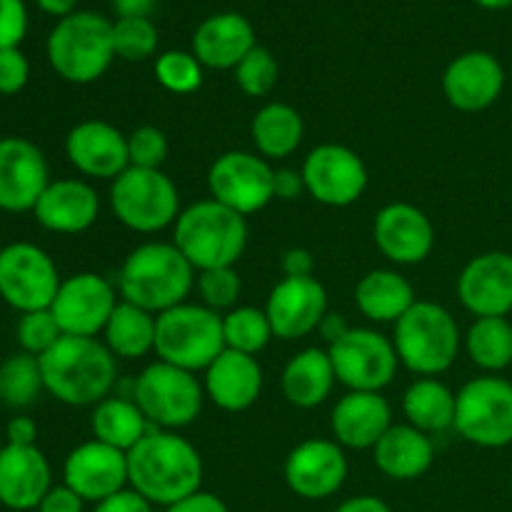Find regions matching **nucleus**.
Instances as JSON below:
<instances>
[{
  "label": "nucleus",
  "mask_w": 512,
  "mask_h": 512,
  "mask_svg": "<svg viewBox=\"0 0 512 512\" xmlns=\"http://www.w3.org/2000/svg\"><path fill=\"white\" fill-rule=\"evenodd\" d=\"M63 483L85 503H100L128 485V453L100 440H88L73 448L63 465Z\"/></svg>",
  "instance_id": "6ab92c4d"
},
{
  "label": "nucleus",
  "mask_w": 512,
  "mask_h": 512,
  "mask_svg": "<svg viewBox=\"0 0 512 512\" xmlns=\"http://www.w3.org/2000/svg\"><path fill=\"white\" fill-rule=\"evenodd\" d=\"M335 383L338 378H335L333 360L323 348L300 350L288 360V365L283 368V378H280L285 400L303 410L323 405L333 393Z\"/></svg>",
  "instance_id": "c756f323"
},
{
  "label": "nucleus",
  "mask_w": 512,
  "mask_h": 512,
  "mask_svg": "<svg viewBox=\"0 0 512 512\" xmlns=\"http://www.w3.org/2000/svg\"><path fill=\"white\" fill-rule=\"evenodd\" d=\"M510 490H512V485H510Z\"/></svg>",
  "instance_id": "680f3d73"
},
{
  "label": "nucleus",
  "mask_w": 512,
  "mask_h": 512,
  "mask_svg": "<svg viewBox=\"0 0 512 512\" xmlns=\"http://www.w3.org/2000/svg\"><path fill=\"white\" fill-rule=\"evenodd\" d=\"M453 430L478 448L512 443V383L498 375H480L455 398Z\"/></svg>",
  "instance_id": "9d476101"
},
{
  "label": "nucleus",
  "mask_w": 512,
  "mask_h": 512,
  "mask_svg": "<svg viewBox=\"0 0 512 512\" xmlns=\"http://www.w3.org/2000/svg\"><path fill=\"white\" fill-rule=\"evenodd\" d=\"M53 488V470L38 445H5L0 453V505L8 510H38Z\"/></svg>",
  "instance_id": "a878e982"
},
{
  "label": "nucleus",
  "mask_w": 512,
  "mask_h": 512,
  "mask_svg": "<svg viewBox=\"0 0 512 512\" xmlns=\"http://www.w3.org/2000/svg\"><path fill=\"white\" fill-rule=\"evenodd\" d=\"M273 338L275 335L265 310L253 308V305H238L223 315V340L228 350L258 358L260 350L268 348Z\"/></svg>",
  "instance_id": "4c0bfd02"
},
{
  "label": "nucleus",
  "mask_w": 512,
  "mask_h": 512,
  "mask_svg": "<svg viewBox=\"0 0 512 512\" xmlns=\"http://www.w3.org/2000/svg\"><path fill=\"white\" fill-rule=\"evenodd\" d=\"M390 428L393 410L380 393L348 390L330 415V430L340 448L373 450Z\"/></svg>",
  "instance_id": "393cba45"
},
{
  "label": "nucleus",
  "mask_w": 512,
  "mask_h": 512,
  "mask_svg": "<svg viewBox=\"0 0 512 512\" xmlns=\"http://www.w3.org/2000/svg\"><path fill=\"white\" fill-rule=\"evenodd\" d=\"M305 125L298 110L288 103H268L253 115L250 138L265 160H280L293 155L303 143Z\"/></svg>",
  "instance_id": "2f4dec72"
},
{
  "label": "nucleus",
  "mask_w": 512,
  "mask_h": 512,
  "mask_svg": "<svg viewBox=\"0 0 512 512\" xmlns=\"http://www.w3.org/2000/svg\"><path fill=\"white\" fill-rule=\"evenodd\" d=\"M128 485L148 503L170 508L200 490L203 458L198 448L175 430L153 428L128 450Z\"/></svg>",
  "instance_id": "f257e3e1"
},
{
  "label": "nucleus",
  "mask_w": 512,
  "mask_h": 512,
  "mask_svg": "<svg viewBox=\"0 0 512 512\" xmlns=\"http://www.w3.org/2000/svg\"><path fill=\"white\" fill-rule=\"evenodd\" d=\"M40 228L60 235H78L93 228L100 215V198L85 180H50L33 208Z\"/></svg>",
  "instance_id": "b1692460"
},
{
  "label": "nucleus",
  "mask_w": 512,
  "mask_h": 512,
  "mask_svg": "<svg viewBox=\"0 0 512 512\" xmlns=\"http://www.w3.org/2000/svg\"><path fill=\"white\" fill-rule=\"evenodd\" d=\"M373 238L380 253L395 265H418L435 248V228L428 215L410 203H390L375 215Z\"/></svg>",
  "instance_id": "4be33fe9"
},
{
  "label": "nucleus",
  "mask_w": 512,
  "mask_h": 512,
  "mask_svg": "<svg viewBox=\"0 0 512 512\" xmlns=\"http://www.w3.org/2000/svg\"><path fill=\"white\" fill-rule=\"evenodd\" d=\"M50 68L63 80L88 85L103 78L115 60L113 23L93 10H75L48 35Z\"/></svg>",
  "instance_id": "39448f33"
},
{
  "label": "nucleus",
  "mask_w": 512,
  "mask_h": 512,
  "mask_svg": "<svg viewBox=\"0 0 512 512\" xmlns=\"http://www.w3.org/2000/svg\"><path fill=\"white\" fill-rule=\"evenodd\" d=\"M305 193V180L300 170L278 168L275 170V198L295 200Z\"/></svg>",
  "instance_id": "864d4df0"
},
{
  "label": "nucleus",
  "mask_w": 512,
  "mask_h": 512,
  "mask_svg": "<svg viewBox=\"0 0 512 512\" xmlns=\"http://www.w3.org/2000/svg\"><path fill=\"white\" fill-rule=\"evenodd\" d=\"M223 350V315L215 310L198 303H180L158 315L155 353L163 363L188 373H205Z\"/></svg>",
  "instance_id": "0eeeda50"
},
{
  "label": "nucleus",
  "mask_w": 512,
  "mask_h": 512,
  "mask_svg": "<svg viewBox=\"0 0 512 512\" xmlns=\"http://www.w3.org/2000/svg\"><path fill=\"white\" fill-rule=\"evenodd\" d=\"M203 390L205 398L225 413H243L263 393V368L253 355L225 348L205 370Z\"/></svg>",
  "instance_id": "bb28decb"
},
{
  "label": "nucleus",
  "mask_w": 512,
  "mask_h": 512,
  "mask_svg": "<svg viewBox=\"0 0 512 512\" xmlns=\"http://www.w3.org/2000/svg\"><path fill=\"white\" fill-rule=\"evenodd\" d=\"M335 512H393V508L380 498H375V495H358V498L340 503Z\"/></svg>",
  "instance_id": "6e6d98bb"
},
{
  "label": "nucleus",
  "mask_w": 512,
  "mask_h": 512,
  "mask_svg": "<svg viewBox=\"0 0 512 512\" xmlns=\"http://www.w3.org/2000/svg\"><path fill=\"white\" fill-rule=\"evenodd\" d=\"M50 183V168L43 150L28 138H0V210L33 213L35 203Z\"/></svg>",
  "instance_id": "dca6fc26"
},
{
  "label": "nucleus",
  "mask_w": 512,
  "mask_h": 512,
  "mask_svg": "<svg viewBox=\"0 0 512 512\" xmlns=\"http://www.w3.org/2000/svg\"><path fill=\"white\" fill-rule=\"evenodd\" d=\"M118 18H150L158 0H110Z\"/></svg>",
  "instance_id": "5fc2aeb1"
},
{
  "label": "nucleus",
  "mask_w": 512,
  "mask_h": 512,
  "mask_svg": "<svg viewBox=\"0 0 512 512\" xmlns=\"http://www.w3.org/2000/svg\"><path fill=\"white\" fill-rule=\"evenodd\" d=\"M133 400L153 428L180 430L198 420L205 390L195 373L158 360L135 378Z\"/></svg>",
  "instance_id": "1a4fd4ad"
},
{
  "label": "nucleus",
  "mask_w": 512,
  "mask_h": 512,
  "mask_svg": "<svg viewBox=\"0 0 512 512\" xmlns=\"http://www.w3.org/2000/svg\"><path fill=\"white\" fill-rule=\"evenodd\" d=\"M38 512H85V500L68 485H53L43 500H40Z\"/></svg>",
  "instance_id": "de8ad7c7"
},
{
  "label": "nucleus",
  "mask_w": 512,
  "mask_h": 512,
  "mask_svg": "<svg viewBox=\"0 0 512 512\" xmlns=\"http://www.w3.org/2000/svg\"><path fill=\"white\" fill-rule=\"evenodd\" d=\"M43 390V370L35 355L20 350L0 363V403L18 410L28 408Z\"/></svg>",
  "instance_id": "e433bc0d"
},
{
  "label": "nucleus",
  "mask_w": 512,
  "mask_h": 512,
  "mask_svg": "<svg viewBox=\"0 0 512 512\" xmlns=\"http://www.w3.org/2000/svg\"><path fill=\"white\" fill-rule=\"evenodd\" d=\"M248 220L218 200H198L180 210L173 225V243L198 273L235 268L248 248Z\"/></svg>",
  "instance_id": "20e7f679"
},
{
  "label": "nucleus",
  "mask_w": 512,
  "mask_h": 512,
  "mask_svg": "<svg viewBox=\"0 0 512 512\" xmlns=\"http://www.w3.org/2000/svg\"><path fill=\"white\" fill-rule=\"evenodd\" d=\"M93 512H153V503L135 493L133 488H125L120 493L110 495V498L95 503Z\"/></svg>",
  "instance_id": "09e8293b"
},
{
  "label": "nucleus",
  "mask_w": 512,
  "mask_h": 512,
  "mask_svg": "<svg viewBox=\"0 0 512 512\" xmlns=\"http://www.w3.org/2000/svg\"><path fill=\"white\" fill-rule=\"evenodd\" d=\"M505 70L493 53L468 50L450 60L443 73L445 100L463 113H480L500 98Z\"/></svg>",
  "instance_id": "5701e85b"
},
{
  "label": "nucleus",
  "mask_w": 512,
  "mask_h": 512,
  "mask_svg": "<svg viewBox=\"0 0 512 512\" xmlns=\"http://www.w3.org/2000/svg\"><path fill=\"white\" fill-rule=\"evenodd\" d=\"M255 45L253 23L240 13L210 15L193 33V55L213 70H235Z\"/></svg>",
  "instance_id": "cd10ccee"
},
{
  "label": "nucleus",
  "mask_w": 512,
  "mask_h": 512,
  "mask_svg": "<svg viewBox=\"0 0 512 512\" xmlns=\"http://www.w3.org/2000/svg\"><path fill=\"white\" fill-rule=\"evenodd\" d=\"M210 198L240 215H253L275 200V168L258 153L230 150L208 170Z\"/></svg>",
  "instance_id": "f8f14e48"
},
{
  "label": "nucleus",
  "mask_w": 512,
  "mask_h": 512,
  "mask_svg": "<svg viewBox=\"0 0 512 512\" xmlns=\"http://www.w3.org/2000/svg\"><path fill=\"white\" fill-rule=\"evenodd\" d=\"M348 330H350V325L345 323L343 315H338V313H328V315H325V318H323V323H320L318 333L323 335L325 343L333 345L335 340L343 338V335L348 333Z\"/></svg>",
  "instance_id": "4d7b16f0"
},
{
  "label": "nucleus",
  "mask_w": 512,
  "mask_h": 512,
  "mask_svg": "<svg viewBox=\"0 0 512 512\" xmlns=\"http://www.w3.org/2000/svg\"><path fill=\"white\" fill-rule=\"evenodd\" d=\"M393 345L398 360L420 378H438L450 370L463 345L458 320L448 308L418 300L395 323Z\"/></svg>",
  "instance_id": "423d86ee"
},
{
  "label": "nucleus",
  "mask_w": 512,
  "mask_h": 512,
  "mask_svg": "<svg viewBox=\"0 0 512 512\" xmlns=\"http://www.w3.org/2000/svg\"><path fill=\"white\" fill-rule=\"evenodd\" d=\"M280 270L285 278H315V258L305 248H290L283 253Z\"/></svg>",
  "instance_id": "3c124183"
},
{
  "label": "nucleus",
  "mask_w": 512,
  "mask_h": 512,
  "mask_svg": "<svg viewBox=\"0 0 512 512\" xmlns=\"http://www.w3.org/2000/svg\"><path fill=\"white\" fill-rule=\"evenodd\" d=\"M30 80V63L20 48L0 50V95H18Z\"/></svg>",
  "instance_id": "49530a36"
},
{
  "label": "nucleus",
  "mask_w": 512,
  "mask_h": 512,
  "mask_svg": "<svg viewBox=\"0 0 512 512\" xmlns=\"http://www.w3.org/2000/svg\"><path fill=\"white\" fill-rule=\"evenodd\" d=\"M35 3H38V8L43 13L53 15L58 20L68 18V15H73L78 10V0H35Z\"/></svg>",
  "instance_id": "13d9d810"
},
{
  "label": "nucleus",
  "mask_w": 512,
  "mask_h": 512,
  "mask_svg": "<svg viewBox=\"0 0 512 512\" xmlns=\"http://www.w3.org/2000/svg\"><path fill=\"white\" fill-rule=\"evenodd\" d=\"M470 360L493 375L512 365V323L508 318H478L465 335Z\"/></svg>",
  "instance_id": "c9c22d12"
},
{
  "label": "nucleus",
  "mask_w": 512,
  "mask_h": 512,
  "mask_svg": "<svg viewBox=\"0 0 512 512\" xmlns=\"http://www.w3.org/2000/svg\"><path fill=\"white\" fill-rule=\"evenodd\" d=\"M473 3H478L480 8H485V10L512 8V0H473Z\"/></svg>",
  "instance_id": "bf43d9fd"
},
{
  "label": "nucleus",
  "mask_w": 512,
  "mask_h": 512,
  "mask_svg": "<svg viewBox=\"0 0 512 512\" xmlns=\"http://www.w3.org/2000/svg\"><path fill=\"white\" fill-rule=\"evenodd\" d=\"M90 430L95 440L128 453L153 430V425L133 398H105L93 408Z\"/></svg>",
  "instance_id": "473e14b6"
},
{
  "label": "nucleus",
  "mask_w": 512,
  "mask_h": 512,
  "mask_svg": "<svg viewBox=\"0 0 512 512\" xmlns=\"http://www.w3.org/2000/svg\"><path fill=\"white\" fill-rule=\"evenodd\" d=\"M53 258L33 243H10L0 250V298L23 313L48 310L60 288Z\"/></svg>",
  "instance_id": "ddd939ff"
},
{
  "label": "nucleus",
  "mask_w": 512,
  "mask_h": 512,
  "mask_svg": "<svg viewBox=\"0 0 512 512\" xmlns=\"http://www.w3.org/2000/svg\"><path fill=\"white\" fill-rule=\"evenodd\" d=\"M155 78L168 93L190 95L203 85V63L193 50H165L155 60Z\"/></svg>",
  "instance_id": "58836bf2"
},
{
  "label": "nucleus",
  "mask_w": 512,
  "mask_h": 512,
  "mask_svg": "<svg viewBox=\"0 0 512 512\" xmlns=\"http://www.w3.org/2000/svg\"><path fill=\"white\" fill-rule=\"evenodd\" d=\"M198 270L188 263L175 243H143L130 250L118 273L120 300L160 315L188 303Z\"/></svg>",
  "instance_id": "7ed1b4c3"
},
{
  "label": "nucleus",
  "mask_w": 512,
  "mask_h": 512,
  "mask_svg": "<svg viewBox=\"0 0 512 512\" xmlns=\"http://www.w3.org/2000/svg\"><path fill=\"white\" fill-rule=\"evenodd\" d=\"M263 310L275 338L300 340L315 333L328 315V293L318 278H283Z\"/></svg>",
  "instance_id": "a211bd4d"
},
{
  "label": "nucleus",
  "mask_w": 512,
  "mask_h": 512,
  "mask_svg": "<svg viewBox=\"0 0 512 512\" xmlns=\"http://www.w3.org/2000/svg\"><path fill=\"white\" fill-rule=\"evenodd\" d=\"M335 378L348 390L380 393L398 373V353L393 340L370 328H350L343 338L328 345Z\"/></svg>",
  "instance_id": "9b49d317"
},
{
  "label": "nucleus",
  "mask_w": 512,
  "mask_h": 512,
  "mask_svg": "<svg viewBox=\"0 0 512 512\" xmlns=\"http://www.w3.org/2000/svg\"><path fill=\"white\" fill-rule=\"evenodd\" d=\"M165 512H230L223 498H218L215 493L200 488L198 493L188 495V498L178 500L175 505L165 508Z\"/></svg>",
  "instance_id": "8fccbe9b"
},
{
  "label": "nucleus",
  "mask_w": 512,
  "mask_h": 512,
  "mask_svg": "<svg viewBox=\"0 0 512 512\" xmlns=\"http://www.w3.org/2000/svg\"><path fill=\"white\" fill-rule=\"evenodd\" d=\"M155 325L158 315L120 300L103 330L105 345L115 358L138 360L155 350Z\"/></svg>",
  "instance_id": "f704fd0d"
},
{
  "label": "nucleus",
  "mask_w": 512,
  "mask_h": 512,
  "mask_svg": "<svg viewBox=\"0 0 512 512\" xmlns=\"http://www.w3.org/2000/svg\"><path fill=\"white\" fill-rule=\"evenodd\" d=\"M38 360L45 390L70 408H95L100 400L110 398L118 378V358L98 338L63 335Z\"/></svg>",
  "instance_id": "f03ea898"
},
{
  "label": "nucleus",
  "mask_w": 512,
  "mask_h": 512,
  "mask_svg": "<svg viewBox=\"0 0 512 512\" xmlns=\"http://www.w3.org/2000/svg\"><path fill=\"white\" fill-rule=\"evenodd\" d=\"M168 138L155 125H140L128 135V158L133 168L163 170V163L168 160Z\"/></svg>",
  "instance_id": "c03bdc74"
},
{
  "label": "nucleus",
  "mask_w": 512,
  "mask_h": 512,
  "mask_svg": "<svg viewBox=\"0 0 512 512\" xmlns=\"http://www.w3.org/2000/svg\"><path fill=\"white\" fill-rule=\"evenodd\" d=\"M455 398L458 395L438 378H418L403 395V413L408 425L420 433H445L455 423Z\"/></svg>",
  "instance_id": "72a5a7b5"
},
{
  "label": "nucleus",
  "mask_w": 512,
  "mask_h": 512,
  "mask_svg": "<svg viewBox=\"0 0 512 512\" xmlns=\"http://www.w3.org/2000/svg\"><path fill=\"white\" fill-rule=\"evenodd\" d=\"M28 35V8L23 0H0V50L18 48Z\"/></svg>",
  "instance_id": "a18cd8bd"
},
{
  "label": "nucleus",
  "mask_w": 512,
  "mask_h": 512,
  "mask_svg": "<svg viewBox=\"0 0 512 512\" xmlns=\"http://www.w3.org/2000/svg\"><path fill=\"white\" fill-rule=\"evenodd\" d=\"M118 303V293L103 275L75 273L60 283L50 313L58 320L63 335L98 338Z\"/></svg>",
  "instance_id": "2eb2a0df"
},
{
  "label": "nucleus",
  "mask_w": 512,
  "mask_h": 512,
  "mask_svg": "<svg viewBox=\"0 0 512 512\" xmlns=\"http://www.w3.org/2000/svg\"><path fill=\"white\" fill-rule=\"evenodd\" d=\"M373 460L393 480H418L433 468L435 445L413 425H393L373 448Z\"/></svg>",
  "instance_id": "c85d7f7f"
},
{
  "label": "nucleus",
  "mask_w": 512,
  "mask_h": 512,
  "mask_svg": "<svg viewBox=\"0 0 512 512\" xmlns=\"http://www.w3.org/2000/svg\"><path fill=\"white\" fill-rule=\"evenodd\" d=\"M5 438H8V445H18V448H30L38 440V425H35L33 418L28 415H15L13 420L5 428Z\"/></svg>",
  "instance_id": "603ef678"
},
{
  "label": "nucleus",
  "mask_w": 512,
  "mask_h": 512,
  "mask_svg": "<svg viewBox=\"0 0 512 512\" xmlns=\"http://www.w3.org/2000/svg\"><path fill=\"white\" fill-rule=\"evenodd\" d=\"M158 28L150 18H118L113 23L115 58L143 63L158 50Z\"/></svg>",
  "instance_id": "ea45409f"
},
{
  "label": "nucleus",
  "mask_w": 512,
  "mask_h": 512,
  "mask_svg": "<svg viewBox=\"0 0 512 512\" xmlns=\"http://www.w3.org/2000/svg\"><path fill=\"white\" fill-rule=\"evenodd\" d=\"M418 303L415 290L398 270L378 268L360 278L355 288V305L373 323H398Z\"/></svg>",
  "instance_id": "7c9ffc66"
},
{
  "label": "nucleus",
  "mask_w": 512,
  "mask_h": 512,
  "mask_svg": "<svg viewBox=\"0 0 512 512\" xmlns=\"http://www.w3.org/2000/svg\"><path fill=\"white\" fill-rule=\"evenodd\" d=\"M110 210L133 233H160L180 215V193L163 170L133 168L110 183Z\"/></svg>",
  "instance_id": "6e6552de"
},
{
  "label": "nucleus",
  "mask_w": 512,
  "mask_h": 512,
  "mask_svg": "<svg viewBox=\"0 0 512 512\" xmlns=\"http://www.w3.org/2000/svg\"><path fill=\"white\" fill-rule=\"evenodd\" d=\"M278 60L263 45H255L235 68V83L248 98H265L278 83Z\"/></svg>",
  "instance_id": "a19ab883"
},
{
  "label": "nucleus",
  "mask_w": 512,
  "mask_h": 512,
  "mask_svg": "<svg viewBox=\"0 0 512 512\" xmlns=\"http://www.w3.org/2000/svg\"><path fill=\"white\" fill-rule=\"evenodd\" d=\"M70 165L85 178L115 180L130 168L128 135L105 120H83L65 138Z\"/></svg>",
  "instance_id": "412c9836"
},
{
  "label": "nucleus",
  "mask_w": 512,
  "mask_h": 512,
  "mask_svg": "<svg viewBox=\"0 0 512 512\" xmlns=\"http://www.w3.org/2000/svg\"><path fill=\"white\" fill-rule=\"evenodd\" d=\"M3 448H5V445H3V440H0V453H3Z\"/></svg>",
  "instance_id": "052dcab7"
},
{
  "label": "nucleus",
  "mask_w": 512,
  "mask_h": 512,
  "mask_svg": "<svg viewBox=\"0 0 512 512\" xmlns=\"http://www.w3.org/2000/svg\"><path fill=\"white\" fill-rule=\"evenodd\" d=\"M300 173L305 180V193L328 208H348L358 203L368 188V168L348 145H318L303 160Z\"/></svg>",
  "instance_id": "4468645a"
},
{
  "label": "nucleus",
  "mask_w": 512,
  "mask_h": 512,
  "mask_svg": "<svg viewBox=\"0 0 512 512\" xmlns=\"http://www.w3.org/2000/svg\"><path fill=\"white\" fill-rule=\"evenodd\" d=\"M345 478L348 458L335 440H303L285 458V483L303 500L330 498L343 488Z\"/></svg>",
  "instance_id": "f3484780"
},
{
  "label": "nucleus",
  "mask_w": 512,
  "mask_h": 512,
  "mask_svg": "<svg viewBox=\"0 0 512 512\" xmlns=\"http://www.w3.org/2000/svg\"><path fill=\"white\" fill-rule=\"evenodd\" d=\"M198 293L203 298L205 308L215 310H233L235 303L240 298V290H243V283H240V275L235 268H213L198 273Z\"/></svg>",
  "instance_id": "37998d69"
},
{
  "label": "nucleus",
  "mask_w": 512,
  "mask_h": 512,
  "mask_svg": "<svg viewBox=\"0 0 512 512\" xmlns=\"http://www.w3.org/2000/svg\"><path fill=\"white\" fill-rule=\"evenodd\" d=\"M15 338L23 353L40 355L48 353L60 338H63V330H60L58 320L53 318V313L48 310H33V313L20 315L18 325H15Z\"/></svg>",
  "instance_id": "79ce46f5"
},
{
  "label": "nucleus",
  "mask_w": 512,
  "mask_h": 512,
  "mask_svg": "<svg viewBox=\"0 0 512 512\" xmlns=\"http://www.w3.org/2000/svg\"><path fill=\"white\" fill-rule=\"evenodd\" d=\"M0 250H3V248H0Z\"/></svg>",
  "instance_id": "e2e57ef3"
},
{
  "label": "nucleus",
  "mask_w": 512,
  "mask_h": 512,
  "mask_svg": "<svg viewBox=\"0 0 512 512\" xmlns=\"http://www.w3.org/2000/svg\"><path fill=\"white\" fill-rule=\"evenodd\" d=\"M458 298L475 318H508L512 313V255L493 250L470 260L458 278Z\"/></svg>",
  "instance_id": "aec40b11"
}]
</instances>
